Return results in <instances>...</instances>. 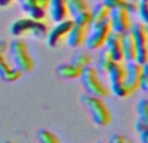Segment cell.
Wrapping results in <instances>:
<instances>
[{"instance_id": "7c38bea8", "label": "cell", "mask_w": 148, "mask_h": 143, "mask_svg": "<svg viewBox=\"0 0 148 143\" xmlns=\"http://www.w3.org/2000/svg\"><path fill=\"white\" fill-rule=\"evenodd\" d=\"M126 76H125V85L131 90L135 91L139 89V82H140V74H142V65L135 61L126 63L125 64Z\"/></svg>"}, {"instance_id": "30bf717a", "label": "cell", "mask_w": 148, "mask_h": 143, "mask_svg": "<svg viewBox=\"0 0 148 143\" xmlns=\"http://www.w3.org/2000/svg\"><path fill=\"white\" fill-rule=\"evenodd\" d=\"M104 47L114 63H122L123 61L121 34L114 33V31H110L108 38H107V42H105V44H104Z\"/></svg>"}, {"instance_id": "44dd1931", "label": "cell", "mask_w": 148, "mask_h": 143, "mask_svg": "<svg viewBox=\"0 0 148 143\" xmlns=\"http://www.w3.org/2000/svg\"><path fill=\"white\" fill-rule=\"evenodd\" d=\"M65 3H66L68 7V12H69V14L72 17L79 14L81 12L90 9L87 0H65Z\"/></svg>"}, {"instance_id": "2e32d148", "label": "cell", "mask_w": 148, "mask_h": 143, "mask_svg": "<svg viewBox=\"0 0 148 143\" xmlns=\"http://www.w3.org/2000/svg\"><path fill=\"white\" fill-rule=\"evenodd\" d=\"M55 73L64 79H77L81 77L82 69L78 68L77 65L72 64V63H62L59 67H56Z\"/></svg>"}, {"instance_id": "ffe728a7", "label": "cell", "mask_w": 148, "mask_h": 143, "mask_svg": "<svg viewBox=\"0 0 148 143\" xmlns=\"http://www.w3.org/2000/svg\"><path fill=\"white\" fill-rule=\"evenodd\" d=\"M72 64L77 65L78 68L83 69L86 67H90L92 64V57L88 54V51H84V50H78L72 57Z\"/></svg>"}, {"instance_id": "52a82bcc", "label": "cell", "mask_w": 148, "mask_h": 143, "mask_svg": "<svg viewBox=\"0 0 148 143\" xmlns=\"http://www.w3.org/2000/svg\"><path fill=\"white\" fill-rule=\"evenodd\" d=\"M90 29H91V33L87 34L86 41H84V46L90 51H97V50L104 47L108 35L112 31L109 26V21H104L101 23L94 25Z\"/></svg>"}, {"instance_id": "4316f807", "label": "cell", "mask_w": 148, "mask_h": 143, "mask_svg": "<svg viewBox=\"0 0 148 143\" xmlns=\"http://www.w3.org/2000/svg\"><path fill=\"white\" fill-rule=\"evenodd\" d=\"M135 130L139 135L142 143H148V126H146L143 122H140L139 120L135 121Z\"/></svg>"}, {"instance_id": "5b68a950", "label": "cell", "mask_w": 148, "mask_h": 143, "mask_svg": "<svg viewBox=\"0 0 148 143\" xmlns=\"http://www.w3.org/2000/svg\"><path fill=\"white\" fill-rule=\"evenodd\" d=\"M107 76L108 79H109L110 90L117 98H122L123 99V98H127L133 94V91L125 85V76H126L125 64L113 63L112 67L108 70Z\"/></svg>"}, {"instance_id": "f1b7e54d", "label": "cell", "mask_w": 148, "mask_h": 143, "mask_svg": "<svg viewBox=\"0 0 148 143\" xmlns=\"http://www.w3.org/2000/svg\"><path fill=\"white\" fill-rule=\"evenodd\" d=\"M105 143H127V142H126L125 137L121 135V134H113V135L108 139V142H105Z\"/></svg>"}, {"instance_id": "7402d4cb", "label": "cell", "mask_w": 148, "mask_h": 143, "mask_svg": "<svg viewBox=\"0 0 148 143\" xmlns=\"http://www.w3.org/2000/svg\"><path fill=\"white\" fill-rule=\"evenodd\" d=\"M17 1L20 4V7L22 8V10L26 13H29L31 9H34L36 7L47 9L49 4V0H17Z\"/></svg>"}, {"instance_id": "7a4b0ae2", "label": "cell", "mask_w": 148, "mask_h": 143, "mask_svg": "<svg viewBox=\"0 0 148 143\" xmlns=\"http://www.w3.org/2000/svg\"><path fill=\"white\" fill-rule=\"evenodd\" d=\"M81 102L86 107V109L90 112L91 120L95 125L107 126L112 121V116H110L109 109L107 108V105L104 104V102L100 98L86 94L81 98Z\"/></svg>"}, {"instance_id": "cb8c5ba5", "label": "cell", "mask_w": 148, "mask_h": 143, "mask_svg": "<svg viewBox=\"0 0 148 143\" xmlns=\"http://www.w3.org/2000/svg\"><path fill=\"white\" fill-rule=\"evenodd\" d=\"M36 139L39 143H60L59 137L47 129H40L36 131Z\"/></svg>"}, {"instance_id": "9c48e42d", "label": "cell", "mask_w": 148, "mask_h": 143, "mask_svg": "<svg viewBox=\"0 0 148 143\" xmlns=\"http://www.w3.org/2000/svg\"><path fill=\"white\" fill-rule=\"evenodd\" d=\"M108 21H109L110 30L114 31V33H118V34L125 33V31L130 30V28H131L130 13L126 9H122V8L110 9Z\"/></svg>"}, {"instance_id": "5bb4252c", "label": "cell", "mask_w": 148, "mask_h": 143, "mask_svg": "<svg viewBox=\"0 0 148 143\" xmlns=\"http://www.w3.org/2000/svg\"><path fill=\"white\" fill-rule=\"evenodd\" d=\"M48 13L51 20L56 23L66 20L69 12H68V7L65 0H49Z\"/></svg>"}, {"instance_id": "8fae6325", "label": "cell", "mask_w": 148, "mask_h": 143, "mask_svg": "<svg viewBox=\"0 0 148 143\" xmlns=\"http://www.w3.org/2000/svg\"><path fill=\"white\" fill-rule=\"evenodd\" d=\"M7 52H0V78L4 82H16L22 77V72L17 69L16 67H13L12 64H9L7 56Z\"/></svg>"}, {"instance_id": "3957f363", "label": "cell", "mask_w": 148, "mask_h": 143, "mask_svg": "<svg viewBox=\"0 0 148 143\" xmlns=\"http://www.w3.org/2000/svg\"><path fill=\"white\" fill-rule=\"evenodd\" d=\"M79 78H81L82 86L88 95L100 98V99L107 98L109 95V89L103 83V81L99 77V73L92 65L83 68Z\"/></svg>"}, {"instance_id": "6da1fadb", "label": "cell", "mask_w": 148, "mask_h": 143, "mask_svg": "<svg viewBox=\"0 0 148 143\" xmlns=\"http://www.w3.org/2000/svg\"><path fill=\"white\" fill-rule=\"evenodd\" d=\"M13 67L20 69L22 73H30L34 68V61L30 56L29 47L22 39H13L8 46Z\"/></svg>"}, {"instance_id": "4fadbf2b", "label": "cell", "mask_w": 148, "mask_h": 143, "mask_svg": "<svg viewBox=\"0 0 148 143\" xmlns=\"http://www.w3.org/2000/svg\"><path fill=\"white\" fill-rule=\"evenodd\" d=\"M121 43H122L123 61L125 63L135 61L136 48H135V42H134L133 34H131L130 30H127V31L121 34Z\"/></svg>"}, {"instance_id": "f546056e", "label": "cell", "mask_w": 148, "mask_h": 143, "mask_svg": "<svg viewBox=\"0 0 148 143\" xmlns=\"http://www.w3.org/2000/svg\"><path fill=\"white\" fill-rule=\"evenodd\" d=\"M14 0H0V8H5V7H9Z\"/></svg>"}, {"instance_id": "4dcf8cb0", "label": "cell", "mask_w": 148, "mask_h": 143, "mask_svg": "<svg viewBox=\"0 0 148 143\" xmlns=\"http://www.w3.org/2000/svg\"><path fill=\"white\" fill-rule=\"evenodd\" d=\"M146 30H147V34H148V25H146Z\"/></svg>"}, {"instance_id": "603a6c76", "label": "cell", "mask_w": 148, "mask_h": 143, "mask_svg": "<svg viewBox=\"0 0 148 143\" xmlns=\"http://www.w3.org/2000/svg\"><path fill=\"white\" fill-rule=\"evenodd\" d=\"M136 115L138 120L148 126V98H143L136 104Z\"/></svg>"}, {"instance_id": "8992f818", "label": "cell", "mask_w": 148, "mask_h": 143, "mask_svg": "<svg viewBox=\"0 0 148 143\" xmlns=\"http://www.w3.org/2000/svg\"><path fill=\"white\" fill-rule=\"evenodd\" d=\"M130 31L133 34L136 48L135 63L142 65L148 61V34L146 30V25L143 22L131 23Z\"/></svg>"}, {"instance_id": "ac0fdd59", "label": "cell", "mask_w": 148, "mask_h": 143, "mask_svg": "<svg viewBox=\"0 0 148 143\" xmlns=\"http://www.w3.org/2000/svg\"><path fill=\"white\" fill-rule=\"evenodd\" d=\"M113 59L110 57V55L108 54V51L105 48H100V52L96 57V64H95V69L100 74V76H105L109 70V68L113 64Z\"/></svg>"}, {"instance_id": "484cf974", "label": "cell", "mask_w": 148, "mask_h": 143, "mask_svg": "<svg viewBox=\"0 0 148 143\" xmlns=\"http://www.w3.org/2000/svg\"><path fill=\"white\" fill-rule=\"evenodd\" d=\"M136 7H138L136 12H138L140 20L143 21L144 25H148V0H139Z\"/></svg>"}, {"instance_id": "e0dca14e", "label": "cell", "mask_w": 148, "mask_h": 143, "mask_svg": "<svg viewBox=\"0 0 148 143\" xmlns=\"http://www.w3.org/2000/svg\"><path fill=\"white\" fill-rule=\"evenodd\" d=\"M90 12H91V26H94L104 22V21H108L110 9L101 1H99L92 7V9H90Z\"/></svg>"}, {"instance_id": "1f68e13d", "label": "cell", "mask_w": 148, "mask_h": 143, "mask_svg": "<svg viewBox=\"0 0 148 143\" xmlns=\"http://www.w3.org/2000/svg\"><path fill=\"white\" fill-rule=\"evenodd\" d=\"M96 143H105V142H96Z\"/></svg>"}, {"instance_id": "9a60e30c", "label": "cell", "mask_w": 148, "mask_h": 143, "mask_svg": "<svg viewBox=\"0 0 148 143\" xmlns=\"http://www.w3.org/2000/svg\"><path fill=\"white\" fill-rule=\"evenodd\" d=\"M87 31H88V29L78 26L73 22L72 29H70L69 34H68V36H66L68 46L72 47V48H79L81 46H83L84 41H86V36H87V34H88Z\"/></svg>"}, {"instance_id": "d6986e66", "label": "cell", "mask_w": 148, "mask_h": 143, "mask_svg": "<svg viewBox=\"0 0 148 143\" xmlns=\"http://www.w3.org/2000/svg\"><path fill=\"white\" fill-rule=\"evenodd\" d=\"M103 4H105L109 9H116V8H122V9H126L129 13H136V7L135 3L129 1V0H101Z\"/></svg>"}, {"instance_id": "ba28073f", "label": "cell", "mask_w": 148, "mask_h": 143, "mask_svg": "<svg viewBox=\"0 0 148 143\" xmlns=\"http://www.w3.org/2000/svg\"><path fill=\"white\" fill-rule=\"evenodd\" d=\"M72 26L73 20H69V18L61 21V22H57L56 26H53L47 34V46L51 48H59L64 43V41H66V36Z\"/></svg>"}, {"instance_id": "d4e9b609", "label": "cell", "mask_w": 148, "mask_h": 143, "mask_svg": "<svg viewBox=\"0 0 148 143\" xmlns=\"http://www.w3.org/2000/svg\"><path fill=\"white\" fill-rule=\"evenodd\" d=\"M73 22L78 26H82V28L90 29L91 28V12H90V9L84 10V12H81L77 16H74Z\"/></svg>"}, {"instance_id": "277c9868", "label": "cell", "mask_w": 148, "mask_h": 143, "mask_svg": "<svg viewBox=\"0 0 148 143\" xmlns=\"http://www.w3.org/2000/svg\"><path fill=\"white\" fill-rule=\"evenodd\" d=\"M10 34L14 36H21L25 34H31L38 39H43L48 34V28L43 21H35L29 18L16 20L9 28Z\"/></svg>"}, {"instance_id": "83f0119b", "label": "cell", "mask_w": 148, "mask_h": 143, "mask_svg": "<svg viewBox=\"0 0 148 143\" xmlns=\"http://www.w3.org/2000/svg\"><path fill=\"white\" fill-rule=\"evenodd\" d=\"M139 87H140L144 92H148V61L142 64V74H140Z\"/></svg>"}]
</instances>
